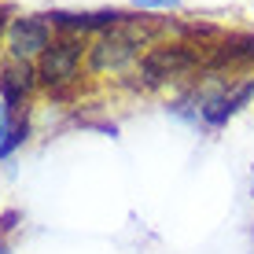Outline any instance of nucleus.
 I'll list each match as a JSON object with an SVG mask.
<instances>
[{"label":"nucleus","mask_w":254,"mask_h":254,"mask_svg":"<svg viewBox=\"0 0 254 254\" xmlns=\"http://www.w3.org/2000/svg\"><path fill=\"white\" fill-rule=\"evenodd\" d=\"M144 30L147 26L140 19H126L122 26H115V30L100 33L89 45V56H85L89 74H122V70H129L133 63H140Z\"/></svg>","instance_id":"obj_1"},{"label":"nucleus","mask_w":254,"mask_h":254,"mask_svg":"<svg viewBox=\"0 0 254 254\" xmlns=\"http://www.w3.org/2000/svg\"><path fill=\"white\" fill-rule=\"evenodd\" d=\"M85 56H89V48H85V37H70V33H59V37L48 45V52L37 59L41 89H48V92L70 89V85L81 77V63H85Z\"/></svg>","instance_id":"obj_2"},{"label":"nucleus","mask_w":254,"mask_h":254,"mask_svg":"<svg viewBox=\"0 0 254 254\" xmlns=\"http://www.w3.org/2000/svg\"><path fill=\"white\" fill-rule=\"evenodd\" d=\"M4 41V59H22V63H37L56 41V26L48 15H15L0 33Z\"/></svg>","instance_id":"obj_3"},{"label":"nucleus","mask_w":254,"mask_h":254,"mask_svg":"<svg viewBox=\"0 0 254 254\" xmlns=\"http://www.w3.org/2000/svg\"><path fill=\"white\" fill-rule=\"evenodd\" d=\"M195 52H188V45H155L140 56L136 63V81L144 89H162V85L185 77L191 66H195Z\"/></svg>","instance_id":"obj_4"},{"label":"nucleus","mask_w":254,"mask_h":254,"mask_svg":"<svg viewBox=\"0 0 254 254\" xmlns=\"http://www.w3.org/2000/svg\"><path fill=\"white\" fill-rule=\"evenodd\" d=\"M37 89H41L37 63H22V59H4L0 63V92H4L11 115H22V107L33 100Z\"/></svg>","instance_id":"obj_5"},{"label":"nucleus","mask_w":254,"mask_h":254,"mask_svg":"<svg viewBox=\"0 0 254 254\" xmlns=\"http://www.w3.org/2000/svg\"><path fill=\"white\" fill-rule=\"evenodd\" d=\"M48 22L56 26V33H70V37H89V33H96L100 37V33L122 26L126 15L111 11V7H103V11H48Z\"/></svg>","instance_id":"obj_6"},{"label":"nucleus","mask_w":254,"mask_h":254,"mask_svg":"<svg viewBox=\"0 0 254 254\" xmlns=\"http://www.w3.org/2000/svg\"><path fill=\"white\" fill-rule=\"evenodd\" d=\"M30 133H33L30 118H26V115H11V118H7V126L0 129V159L11 162L15 151H22V144L30 140Z\"/></svg>","instance_id":"obj_7"},{"label":"nucleus","mask_w":254,"mask_h":254,"mask_svg":"<svg viewBox=\"0 0 254 254\" xmlns=\"http://www.w3.org/2000/svg\"><path fill=\"white\" fill-rule=\"evenodd\" d=\"M129 7H136V11H173V7H181V0H129Z\"/></svg>","instance_id":"obj_8"},{"label":"nucleus","mask_w":254,"mask_h":254,"mask_svg":"<svg viewBox=\"0 0 254 254\" xmlns=\"http://www.w3.org/2000/svg\"><path fill=\"white\" fill-rule=\"evenodd\" d=\"M7 118H11V107H7V100H4V92H0V129L7 126Z\"/></svg>","instance_id":"obj_9"},{"label":"nucleus","mask_w":254,"mask_h":254,"mask_svg":"<svg viewBox=\"0 0 254 254\" xmlns=\"http://www.w3.org/2000/svg\"><path fill=\"white\" fill-rule=\"evenodd\" d=\"M7 22H11V7L0 4V33H4V26H7Z\"/></svg>","instance_id":"obj_10"},{"label":"nucleus","mask_w":254,"mask_h":254,"mask_svg":"<svg viewBox=\"0 0 254 254\" xmlns=\"http://www.w3.org/2000/svg\"><path fill=\"white\" fill-rule=\"evenodd\" d=\"M0 254H11V243H7L4 236H0Z\"/></svg>","instance_id":"obj_11"},{"label":"nucleus","mask_w":254,"mask_h":254,"mask_svg":"<svg viewBox=\"0 0 254 254\" xmlns=\"http://www.w3.org/2000/svg\"><path fill=\"white\" fill-rule=\"evenodd\" d=\"M251 199H254V173H251Z\"/></svg>","instance_id":"obj_12"},{"label":"nucleus","mask_w":254,"mask_h":254,"mask_svg":"<svg viewBox=\"0 0 254 254\" xmlns=\"http://www.w3.org/2000/svg\"><path fill=\"white\" fill-rule=\"evenodd\" d=\"M0 162H4V159H0Z\"/></svg>","instance_id":"obj_13"}]
</instances>
